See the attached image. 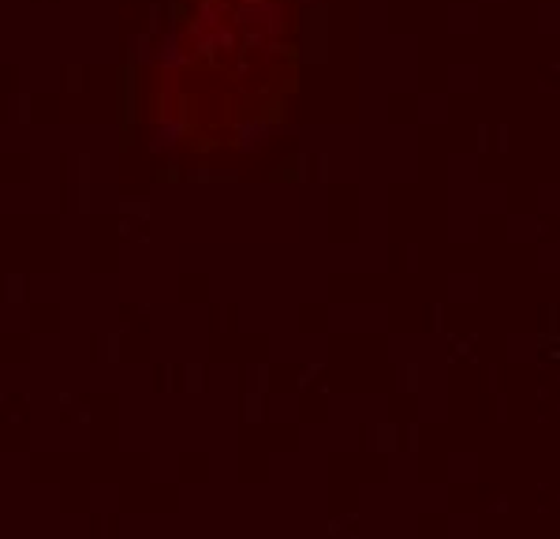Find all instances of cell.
Instances as JSON below:
<instances>
[{
	"mask_svg": "<svg viewBox=\"0 0 560 539\" xmlns=\"http://www.w3.org/2000/svg\"><path fill=\"white\" fill-rule=\"evenodd\" d=\"M232 4L229 0H198L191 23H187V38H191V60H206L210 68L221 65L224 53L240 49V34L229 23Z\"/></svg>",
	"mask_w": 560,
	"mask_h": 539,
	"instance_id": "1",
	"label": "cell"
},
{
	"mask_svg": "<svg viewBox=\"0 0 560 539\" xmlns=\"http://www.w3.org/2000/svg\"><path fill=\"white\" fill-rule=\"evenodd\" d=\"M229 23L236 26L240 34V49L236 53H250V49H280V38L288 34V8L284 0H236L229 12Z\"/></svg>",
	"mask_w": 560,
	"mask_h": 539,
	"instance_id": "2",
	"label": "cell"
},
{
	"mask_svg": "<svg viewBox=\"0 0 560 539\" xmlns=\"http://www.w3.org/2000/svg\"><path fill=\"white\" fill-rule=\"evenodd\" d=\"M153 65H158L161 71H184L187 65H195L191 53L184 49V42H179V31H168L165 38H158V45H153Z\"/></svg>",
	"mask_w": 560,
	"mask_h": 539,
	"instance_id": "3",
	"label": "cell"
},
{
	"mask_svg": "<svg viewBox=\"0 0 560 539\" xmlns=\"http://www.w3.org/2000/svg\"><path fill=\"white\" fill-rule=\"evenodd\" d=\"M187 128H191V121H187V113H165L153 121V135H150V147L153 150H173L179 139L187 135Z\"/></svg>",
	"mask_w": 560,
	"mask_h": 539,
	"instance_id": "4",
	"label": "cell"
},
{
	"mask_svg": "<svg viewBox=\"0 0 560 539\" xmlns=\"http://www.w3.org/2000/svg\"><path fill=\"white\" fill-rule=\"evenodd\" d=\"M269 139V124L266 121H255V116H243V121L236 124V142L243 154H250V150H261Z\"/></svg>",
	"mask_w": 560,
	"mask_h": 539,
	"instance_id": "5",
	"label": "cell"
},
{
	"mask_svg": "<svg viewBox=\"0 0 560 539\" xmlns=\"http://www.w3.org/2000/svg\"><path fill=\"white\" fill-rule=\"evenodd\" d=\"M250 71V60L247 57H240V65H236V76H247Z\"/></svg>",
	"mask_w": 560,
	"mask_h": 539,
	"instance_id": "6",
	"label": "cell"
}]
</instances>
